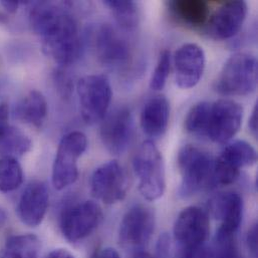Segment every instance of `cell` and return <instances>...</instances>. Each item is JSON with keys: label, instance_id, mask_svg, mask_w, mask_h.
Returning <instances> with one entry per match:
<instances>
[{"label": "cell", "instance_id": "28", "mask_svg": "<svg viewBox=\"0 0 258 258\" xmlns=\"http://www.w3.org/2000/svg\"><path fill=\"white\" fill-rule=\"evenodd\" d=\"M171 67V53L169 50H163L160 53L156 69L150 81V88L154 91H161L164 89L167 79L169 77Z\"/></svg>", "mask_w": 258, "mask_h": 258}, {"label": "cell", "instance_id": "15", "mask_svg": "<svg viewBox=\"0 0 258 258\" xmlns=\"http://www.w3.org/2000/svg\"><path fill=\"white\" fill-rule=\"evenodd\" d=\"M248 12L246 2L240 0L223 2L207 21L208 33L216 39H228L241 29Z\"/></svg>", "mask_w": 258, "mask_h": 258}, {"label": "cell", "instance_id": "36", "mask_svg": "<svg viewBox=\"0 0 258 258\" xmlns=\"http://www.w3.org/2000/svg\"><path fill=\"white\" fill-rule=\"evenodd\" d=\"M1 5L3 6V8L8 12V13H15L18 9L19 6V1H1Z\"/></svg>", "mask_w": 258, "mask_h": 258}, {"label": "cell", "instance_id": "23", "mask_svg": "<svg viewBox=\"0 0 258 258\" xmlns=\"http://www.w3.org/2000/svg\"><path fill=\"white\" fill-rule=\"evenodd\" d=\"M32 147L30 138L21 130L10 126L0 137V156L17 159L28 153Z\"/></svg>", "mask_w": 258, "mask_h": 258}, {"label": "cell", "instance_id": "13", "mask_svg": "<svg viewBox=\"0 0 258 258\" xmlns=\"http://www.w3.org/2000/svg\"><path fill=\"white\" fill-rule=\"evenodd\" d=\"M134 130L132 113L127 107H118L102 120L101 140L113 155H122L129 147Z\"/></svg>", "mask_w": 258, "mask_h": 258}, {"label": "cell", "instance_id": "32", "mask_svg": "<svg viewBox=\"0 0 258 258\" xmlns=\"http://www.w3.org/2000/svg\"><path fill=\"white\" fill-rule=\"evenodd\" d=\"M8 121L9 107L6 103H0V137L10 127Z\"/></svg>", "mask_w": 258, "mask_h": 258}, {"label": "cell", "instance_id": "22", "mask_svg": "<svg viewBox=\"0 0 258 258\" xmlns=\"http://www.w3.org/2000/svg\"><path fill=\"white\" fill-rule=\"evenodd\" d=\"M233 169L240 171L244 167L253 166L257 161V154L254 148L245 141H235L224 148L218 156Z\"/></svg>", "mask_w": 258, "mask_h": 258}, {"label": "cell", "instance_id": "33", "mask_svg": "<svg viewBox=\"0 0 258 258\" xmlns=\"http://www.w3.org/2000/svg\"><path fill=\"white\" fill-rule=\"evenodd\" d=\"M93 258H121L119 252L112 248V247H106L101 250H99L95 256Z\"/></svg>", "mask_w": 258, "mask_h": 258}, {"label": "cell", "instance_id": "26", "mask_svg": "<svg viewBox=\"0 0 258 258\" xmlns=\"http://www.w3.org/2000/svg\"><path fill=\"white\" fill-rule=\"evenodd\" d=\"M210 104L208 102H201L190 109L185 119V129L188 133L206 137Z\"/></svg>", "mask_w": 258, "mask_h": 258}, {"label": "cell", "instance_id": "21", "mask_svg": "<svg viewBox=\"0 0 258 258\" xmlns=\"http://www.w3.org/2000/svg\"><path fill=\"white\" fill-rule=\"evenodd\" d=\"M40 248L41 242L34 234L12 235L6 240L0 258H38Z\"/></svg>", "mask_w": 258, "mask_h": 258}, {"label": "cell", "instance_id": "31", "mask_svg": "<svg viewBox=\"0 0 258 258\" xmlns=\"http://www.w3.org/2000/svg\"><path fill=\"white\" fill-rule=\"evenodd\" d=\"M257 223L253 224L250 229L248 230L247 237H246V243L247 248L252 255V258L257 257V237H258Z\"/></svg>", "mask_w": 258, "mask_h": 258}, {"label": "cell", "instance_id": "14", "mask_svg": "<svg viewBox=\"0 0 258 258\" xmlns=\"http://www.w3.org/2000/svg\"><path fill=\"white\" fill-rule=\"evenodd\" d=\"M205 53L201 46L186 43L174 55L176 85L183 90L194 88L202 79L205 70Z\"/></svg>", "mask_w": 258, "mask_h": 258}, {"label": "cell", "instance_id": "38", "mask_svg": "<svg viewBox=\"0 0 258 258\" xmlns=\"http://www.w3.org/2000/svg\"><path fill=\"white\" fill-rule=\"evenodd\" d=\"M133 258H153L148 252L146 251H139V252H136V254L134 255Z\"/></svg>", "mask_w": 258, "mask_h": 258}, {"label": "cell", "instance_id": "2", "mask_svg": "<svg viewBox=\"0 0 258 258\" xmlns=\"http://www.w3.org/2000/svg\"><path fill=\"white\" fill-rule=\"evenodd\" d=\"M177 164L181 175L178 188L181 198H189L204 189L213 188L214 160L209 153L196 146L186 145L178 153Z\"/></svg>", "mask_w": 258, "mask_h": 258}, {"label": "cell", "instance_id": "25", "mask_svg": "<svg viewBox=\"0 0 258 258\" xmlns=\"http://www.w3.org/2000/svg\"><path fill=\"white\" fill-rule=\"evenodd\" d=\"M23 182V171L16 159H0V191L11 192Z\"/></svg>", "mask_w": 258, "mask_h": 258}, {"label": "cell", "instance_id": "29", "mask_svg": "<svg viewBox=\"0 0 258 258\" xmlns=\"http://www.w3.org/2000/svg\"><path fill=\"white\" fill-rule=\"evenodd\" d=\"M171 246V238L168 233L160 235L156 245V258H170Z\"/></svg>", "mask_w": 258, "mask_h": 258}, {"label": "cell", "instance_id": "34", "mask_svg": "<svg viewBox=\"0 0 258 258\" xmlns=\"http://www.w3.org/2000/svg\"><path fill=\"white\" fill-rule=\"evenodd\" d=\"M248 127L250 129L251 134L256 137L257 136L258 132V105L256 104L253 111H252V114H251V117L249 119V123H248Z\"/></svg>", "mask_w": 258, "mask_h": 258}, {"label": "cell", "instance_id": "20", "mask_svg": "<svg viewBox=\"0 0 258 258\" xmlns=\"http://www.w3.org/2000/svg\"><path fill=\"white\" fill-rule=\"evenodd\" d=\"M168 6L174 17L193 27L206 24L210 16L209 3L204 0H173Z\"/></svg>", "mask_w": 258, "mask_h": 258}, {"label": "cell", "instance_id": "6", "mask_svg": "<svg viewBox=\"0 0 258 258\" xmlns=\"http://www.w3.org/2000/svg\"><path fill=\"white\" fill-rule=\"evenodd\" d=\"M87 147L88 139L82 132L69 133L61 139L51 173L52 185L56 190H63L78 180V161L86 152Z\"/></svg>", "mask_w": 258, "mask_h": 258}, {"label": "cell", "instance_id": "10", "mask_svg": "<svg viewBox=\"0 0 258 258\" xmlns=\"http://www.w3.org/2000/svg\"><path fill=\"white\" fill-rule=\"evenodd\" d=\"M91 193L99 201L111 205L122 201L128 191L125 169L118 161L100 165L91 177Z\"/></svg>", "mask_w": 258, "mask_h": 258}, {"label": "cell", "instance_id": "19", "mask_svg": "<svg viewBox=\"0 0 258 258\" xmlns=\"http://www.w3.org/2000/svg\"><path fill=\"white\" fill-rule=\"evenodd\" d=\"M14 116L17 120L34 128H40L47 116V102L36 91L28 92L15 106Z\"/></svg>", "mask_w": 258, "mask_h": 258}, {"label": "cell", "instance_id": "24", "mask_svg": "<svg viewBox=\"0 0 258 258\" xmlns=\"http://www.w3.org/2000/svg\"><path fill=\"white\" fill-rule=\"evenodd\" d=\"M104 4L109 7L118 24L126 29H135L140 21V10L138 4L127 0H106Z\"/></svg>", "mask_w": 258, "mask_h": 258}, {"label": "cell", "instance_id": "35", "mask_svg": "<svg viewBox=\"0 0 258 258\" xmlns=\"http://www.w3.org/2000/svg\"><path fill=\"white\" fill-rule=\"evenodd\" d=\"M44 258H76L73 253L63 248H58L50 251Z\"/></svg>", "mask_w": 258, "mask_h": 258}, {"label": "cell", "instance_id": "11", "mask_svg": "<svg viewBox=\"0 0 258 258\" xmlns=\"http://www.w3.org/2000/svg\"><path fill=\"white\" fill-rule=\"evenodd\" d=\"M243 108L232 100H219L210 104L206 137L212 142L225 144L240 129Z\"/></svg>", "mask_w": 258, "mask_h": 258}, {"label": "cell", "instance_id": "27", "mask_svg": "<svg viewBox=\"0 0 258 258\" xmlns=\"http://www.w3.org/2000/svg\"><path fill=\"white\" fill-rule=\"evenodd\" d=\"M212 249V258H241L237 243V234L218 229Z\"/></svg>", "mask_w": 258, "mask_h": 258}, {"label": "cell", "instance_id": "9", "mask_svg": "<svg viewBox=\"0 0 258 258\" xmlns=\"http://www.w3.org/2000/svg\"><path fill=\"white\" fill-rule=\"evenodd\" d=\"M156 225V217L152 208L135 205L124 215L119 230V239L123 247L136 250L143 249L150 242Z\"/></svg>", "mask_w": 258, "mask_h": 258}, {"label": "cell", "instance_id": "18", "mask_svg": "<svg viewBox=\"0 0 258 258\" xmlns=\"http://www.w3.org/2000/svg\"><path fill=\"white\" fill-rule=\"evenodd\" d=\"M170 118V105L165 96L151 98L143 107L140 124L144 134L151 139H159L166 133Z\"/></svg>", "mask_w": 258, "mask_h": 258}, {"label": "cell", "instance_id": "30", "mask_svg": "<svg viewBox=\"0 0 258 258\" xmlns=\"http://www.w3.org/2000/svg\"><path fill=\"white\" fill-rule=\"evenodd\" d=\"M177 258H212V249L205 244L193 250L177 253Z\"/></svg>", "mask_w": 258, "mask_h": 258}, {"label": "cell", "instance_id": "5", "mask_svg": "<svg viewBox=\"0 0 258 258\" xmlns=\"http://www.w3.org/2000/svg\"><path fill=\"white\" fill-rule=\"evenodd\" d=\"M81 115L84 122L94 125L105 118L112 101L110 81L103 75H90L82 78L77 85Z\"/></svg>", "mask_w": 258, "mask_h": 258}, {"label": "cell", "instance_id": "7", "mask_svg": "<svg viewBox=\"0 0 258 258\" xmlns=\"http://www.w3.org/2000/svg\"><path fill=\"white\" fill-rule=\"evenodd\" d=\"M103 211L94 201H83L67 206L59 218V228L63 237L73 243L90 236L102 223Z\"/></svg>", "mask_w": 258, "mask_h": 258}, {"label": "cell", "instance_id": "1", "mask_svg": "<svg viewBox=\"0 0 258 258\" xmlns=\"http://www.w3.org/2000/svg\"><path fill=\"white\" fill-rule=\"evenodd\" d=\"M29 23L40 37L43 51L59 66H70L80 57L82 40L79 24L66 3H32Z\"/></svg>", "mask_w": 258, "mask_h": 258}, {"label": "cell", "instance_id": "17", "mask_svg": "<svg viewBox=\"0 0 258 258\" xmlns=\"http://www.w3.org/2000/svg\"><path fill=\"white\" fill-rule=\"evenodd\" d=\"M208 211L221 221L220 230L237 234L243 218V200L239 193L228 191L217 194L208 202Z\"/></svg>", "mask_w": 258, "mask_h": 258}, {"label": "cell", "instance_id": "12", "mask_svg": "<svg viewBox=\"0 0 258 258\" xmlns=\"http://www.w3.org/2000/svg\"><path fill=\"white\" fill-rule=\"evenodd\" d=\"M93 44L98 59L106 67L120 70L132 60L129 42L110 24H102L95 29Z\"/></svg>", "mask_w": 258, "mask_h": 258}, {"label": "cell", "instance_id": "37", "mask_svg": "<svg viewBox=\"0 0 258 258\" xmlns=\"http://www.w3.org/2000/svg\"><path fill=\"white\" fill-rule=\"evenodd\" d=\"M6 221H7V214L2 208H0V228L5 225Z\"/></svg>", "mask_w": 258, "mask_h": 258}, {"label": "cell", "instance_id": "8", "mask_svg": "<svg viewBox=\"0 0 258 258\" xmlns=\"http://www.w3.org/2000/svg\"><path fill=\"white\" fill-rule=\"evenodd\" d=\"M209 233L210 220L208 213L196 206L186 207L179 213L173 228L177 253L205 245Z\"/></svg>", "mask_w": 258, "mask_h": 258}, {"label": "cell", "instance_id": "16", "mask_svg": "<svg viewBox=\"0 0 258 258\" xmlns=\"http://www.w3.org/2000/svg\"><path fill=\"white\" fill-rule=\"evenodd\" d=\"M49 203V192L42 181H33L20 196L17 213L20 221L29 227H37L43 221Z\"/></svg>", "mask_w": 258, "mask_h": 258}, {"label": "cell", "instance_id": "4", "mask_svg": "<svg viewBox=\"0 0 258 258\" xmlns=\"http://www.w3.org/2000/svg\"><path fill=\"white\" fill-rule=\"evenodd\" d=\"M257 87V60L255 56L238 52L228 58L216 82L215 90L224 96H247Z\"/></svg>", "mask_w": 258, "mask_h": 258}, {"label": "cell", "instance_id": "3", "mask_svg": "<svg viewBox=\"0 0 258 258\" xmlns=\"http://www.w3.org/2000/svg\"><path fill=\"white\" fill-rule=\"evenodd\" d=\"M139 191L148 201L160 199L166 189L164 159L154 142L145 141L133 160Z\"/></svg>", "mask_w": 258, "mask_h": 258}]
</instances>
